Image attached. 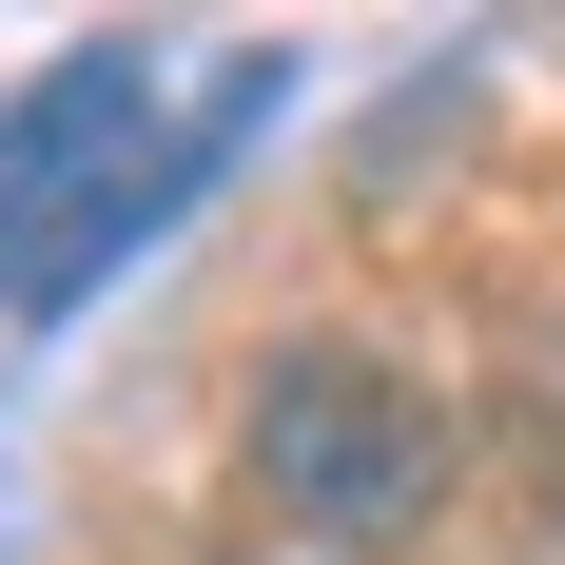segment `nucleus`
<instances>
[{"label": "nucleus", "mask_w": 565, "mask_h": 565, "mask_svg": "<svg viewBox=\"0 0 565 565\" xmlns=\"http://www.w3.org/2000/svg\"><path fill=\"white\" fill-rule=\"evenodd\" d=\"M157 215H175V137H157V78L117 40L58 58L40 98H0V292L20 312H58L117 234H157Z\"/></svg>", "instance_id": "f257e3e1"}, {"label": "nucleus", "mask_w": 565, "mask_h": 565, "mask_svg": "<svg viewBox=\"0 0 565 565\" xmlns=\"http://www.w3.org/2000/svg\"><path fill=\"white\" fill-rule=\"evenodd\" d=\"M254 488H274L312 546H391V526L449 488V409L409 391L391 351H274V371H254Z\"/></svg>", "instance_id": "f03ea898"}]
</instances>
